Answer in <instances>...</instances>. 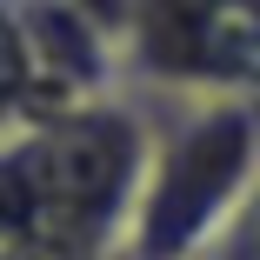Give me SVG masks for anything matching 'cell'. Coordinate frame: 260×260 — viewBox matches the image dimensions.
Listing matches in <instances>:
<instances>
[{
  "instance_id": "cell-1",
  "label": "cell",
  "mask_w": 260,
  "mask_h": 260,
  "mask_svg": "<svg viewBox=\"0 0 260 260\" xmlns=\"http://www.w3.org/2000/svg\"><path fill=\"white\" fill-rule=\"evenodd\" d=\"M147 167H153V120L114 93L14 127V147H7L14 260L127 253Z\"/></svg>"
},
{
  "instance_id": "cell-2",
  "label": "cell",
  "mask_w": 260,
  "mask_h": 260,
  "mask_svg": "<svg viewBox=\"0 0 260 260\" xmlns=\"http://www.w3.org/2000/svg\"><path fill=\"white\" fill-rule=\"evenodd\" d=\"M253 180H260V100H180L174 120L153 134V167L127 234V260L214 253Z\"/></svg>"
},
{
  "instance_id": "cell-3",
  "label": "cell",
  "mask_w": 260,
  "mask_h": 260,
  "mask_svg": "<svg viewBox=\"0 0 260 260\" xmlns=\"http://www.w3.org/2000/svg\"><path fill=\"white\" fill-rule=\"evenodd\" d=\"M120 67L174 100H260V7H127Z\"/></svg>"
}]
</instances>
